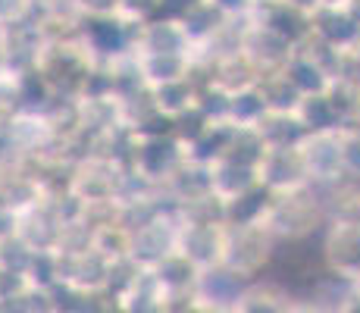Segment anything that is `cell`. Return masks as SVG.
Returning <instances> with one entry per match:
<instances>
[{"label":"cell","mask_w":360,"mask_h":313,"mask_svg":"<svg viewBox=\"0 0 360 313\" xmlns=\"http://www.w3.org/2000/svg\"><path fill=\"white\" fill-rule=\"evenodd\" d=\"M295 116H297V122L304 125L307 135H316V132H345V122H342V116H338L335 101H332L329 91L304 97Z\"/></svg>","instance_id":"cell-12"},{"label":"cell","mask_w":360,"mask_h":313,"mask_svg":"<svg viewBox=\"0 0 360 313\" xmlns=\"http://www.w3.org/2000/svg\"><path fill=\"white\" fill-rule=\"evenodd\" d=\"M72 13L85 23V19H116L126 13V0H69Z\"/></svg>","instance_id":"cell-16"},{"label":"cell","mask_w":360,"mask_h":313,"mask_svg":"<svg viewBox=\"0 0 360 313\" xmlns=\"http://www.w3.org/2000/svg\"><path fill=\"white\" fill-rule=\"evenodd\" d=\"M282 4H288V6H292V10L304 13V16H310V19H314L316 13L323 10V0H282Z\"/></svg>","instance_id":"cell-18"},{"label":"cell","mask_w":360,"mask_h":313,"mask_svg":"<svg viewBox=\"0 0 360 313\" xmlns=\"http://www.w3.org/2000/svg\"><path fill=\"white\" fill-rule=\"evenodd\" d=\"M260 91H263V101H266V110L269 113H279V116H295L304 101V94L285 79V72L266 75V79L260 82Z\"/></svg>","instance_id":"cell-14"},{"label":"cell","mask_w":360,"mask_h":313,"mask_svg":"<svg viewBox=\"0 0 360 313\" xmlns=\"http://www.w3.org/2000/svg\"><path fill=\"white\" fill-rule=\"evenodd\" d=\"M131 57L148 91L195 75V57H179V53H131Z\"/></svg>","instance_id":"cell-10"},{"label":"cell","mask_w":360,"mask_h":313,"mask_svg":"<svg viewBox=\"0 0 360 313\" xmlns=\"http://www.w3.org/2000/svg\"><path fill=\"white\" fill-rule=\"evenodd\" d=\"M185 163H188V151H185L182 138H179L176 132H163V135H131L129 138L126 170L131 176L141 179V182L160 188V191Z\"/></svg>","instance_id":"cell-2"},{"label":"cell","mask_w":360,"mask_h":313,"mask_svg":"<svg viewBox=\"0 0 360 313\" xmlns=\"http://www.w3.org/2000/svg\"><path fill=\"white\" fill-rule=\"evenodd\" d=\"M179 222H182V217H179L176 207H163L138 229H131L129 260L138 269H154L163 260H169L179 248Z\"/></svg>","instance_id":"cell-3"},{"label":"cell","mask_w":360,"mask_h":313,"mask_svg":"<svg viewBox=\"0 0 360 313\" xmlns=\"http://www.w3.org/2000/svg\"><path fill=\"white\" fill-rule=\"evenodd\" d=\"M210 188H213V198L223 207L245 198V194L257 191L260 188L257 163H245V160H232V157L217 160L210 166Z\"/></svg>","instance_id":"cell-9"},{"label":"cell","mask_w":360,"mask_h":313,"mask_svg":"<svg viewBox=\"0 0 360 313\" xmlns=\"http://www.w3.org/2000/svg\"><path fill=\"white\" fill-rule=\"evenodd\" d=\"M307 166V179L316 188H335L345 185V132H316V135H304L297 144Z\"/></svg>","instance_id":"cell-5"},{"label":"cell","mask_w":360,"mask_h":313,"mask_svg":"<svg viewBox=\"0 0 360 313\" xmlns=\"http://www.w3.org/2000/svg\"><path fill=\"white\" fill-rule=\"evenodd\" d=\"M269 116L266 101H263L260 85L248 88V91H238L229 97V110H226V120H229L235 129H257V125Z\"/></svg>","instance_id":"cell-13"},{"label":"cell","mask_w":360,"mask_h":313,"mask_svg":"<svg viewBox=\"0 0 360 313\" xmlns=\"http://www.w3.org/2000/svg\"><path fill=\"white\" fill-rule=\"evenodd\" d=\"M329 194L332 188H316V185H307L292 194H273L260 226L276 241H292L295 245V241L310 238L316 229L329 226L332 219Z\"/></svg>","instance_id":"cell-1"},{"label":"cell","mask_w":360,"mask_h":313,"mask_svg":"<svg viewBox=\"0 0 360 313\" xmlns=\"http://www.w3.org/2000/svg\"><path fill=\"white\" fill-rule=\"evenodd\" d=\"M131 53H179V57H195V41L182 19L154 16L135 29V47Z\"/></svg>","instance_id":"cell-8"},{"label":"cell","mask_w":360,"mask_h":313,"mask_svg":"<svg viewBox=\"0 0 360 313\" xmlns=\"http://www.w3.org/2000/svg\"><path fill=\"white\" fill-rule=\"evenodd\" d=\"M38 16V0H0V32L19 29Z\"/></svg>","instance_id":"cell-15"},{"label":"cell","mask_w":360,"mask_h":313,"mask_svg":"<svg viewBox=\"0 0 360 313\" xmlns=\"http://www.w3.org/2000/svg\"><path fill=\"white\" fill-rule=\"evenodd\" d=\"M179 217H182V213H179ZM226 232H229V226L219 222V219L182 217V222H179V248H176V254L185 257L198 273L213 269V267H223Z\"/></svg>","instance_id":"cell-4"},{"label":"cell","mask_w":360,"mask_h":313,"mask_svg":"<svg viewBox=\"0 0 360 313\" xmlns=\"http://www.w3.org/2000/svg\"><path fill=\"white\" fill-rule=\"evenodd\" d=\"M213 10H219L226 19H241V16H251L257 0H207Z\"/></svg>","instance_id":"cell-17"},{"label":"cell","mask_w":360,"mask_h":313,"mask_svg":"<svg viewBox=\"0 0 360 313\" xmlns=\"http://www.w3.org/2000/svg\"><path fill=\"white\" fill-rule=\"evenodd\" d=\"M150 101H154V110L169 122H179L185 116H191L198 110V101H200V82L198 75L185 82H172V85H163V88H154L150 91Z\"/></svg>","instance_id":"cell-11"},{"label":"cell","mask_w":360,"mask_h":313,"mask_svg":"<svg viewBox=\"0 0 360 313\" xmlns=\"http://www.w3.org/2000/svg\"><path fill=\"white\" fill-rule=\"evenodd\" d=\"M260 188L269 194H292L310 185L307 166H304L301 148L288 144V148H266L257 163Z\"/></svg>","instance_id":"cell-7"},{"label":"cell","mask_w":360,"mask_h":313,"mask_svg":"<svg viewBox=\"0 0 360 313\" xmlns=\"http://www.w3.org/2000/svg\"><path fill=\"white\" fill-rule=\"evenodd\" d=\"M276 245H279V241L263 226H229V232H226L223 267L232 269L241 279H248V276L260 273V269L266 267Z\"/></svg>","instance_id":"cell-6"}]
</instances>
